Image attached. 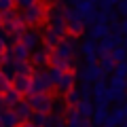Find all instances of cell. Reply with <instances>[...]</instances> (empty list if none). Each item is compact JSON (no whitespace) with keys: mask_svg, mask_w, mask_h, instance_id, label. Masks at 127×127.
<instances>
[{"mask_svg":"<svg viewBox=\"0 0 127 127\" xmlns=\"http://www.w3.org/2000/svg\"><path fill=\"white\" fill-rule=\"evenodd\" d=\"M45 11H47V4H42L40 0H38L36 4L28 6V9H23L21 13H19V17H21V21L26 23L28 28H38L42 21H45Z\"/></svg>","mask_w":127,"mask_h":127,"instance_id":"obj_1","label":"cell"},{"mask_svg":"<svg viewBox=\"0 0 127 127\" xmlns=\"http://www.w3.org/2000/svg\"><path fill=\"white\" fill-rule=\"evenodd\" d=\"M28 106L32 108V112H42V114H51L53 108V97L49 93H32L28 95Z\"/></svg>","mask_w":127,"mask_h":127,"instance_id":"obj_2","label":"cell"},{"mask_svg":"<svg viewBox=\"0 0 127 127\" xmlns=\"http://www.w3.org/2000/svg\"><path fill=\"white\" fill-rule=\"evenodd\" d=\"M0 26H2V30L6 32V36L11 38V42H19V38H21V34L28 30V26L21 21V17H13V19H9V21H0Z\"/></svg>","mask_w":127,"mask_h":127,"instance_id":"obj_3","label":"cell"},{"mask_svg":"<svg viewBox=\"0 0 127 127\" xmlns=\"http://www.w3.org/2000/svg\"><path fill=\"white\" fill-rule=\"evenodd\" d=\"M42 32H45V30H40V28H28V30L21 34L19 42H21V45L32 53L34 49L40 47V42H42Z\"/></svg>","mask_w":127,"mask_h":127,"instance_id":"obj_4","label":"cell"},{"mask_svg":"<svg viewBox=\"0 0 127 127\" xmlns=\"http://www.w3.org/2000/svg\"><path fill=\"white\" fill-rule=\"evenodd\" d=\"M91 97H93V104L95 106H108L110 100H108V83L106 78H100L91 85Z\"/></svg>","mask_w":127,"mask_h":127,"instance_id":"obj_5","label":"cell"},{"mask_svg":"<svg viewBox=\"0 0 127 127\" xmlns=\"http://www.w3.org/2000/svg\"><path fill=\"white\" fill-rule=\"evenodd\" d=\"M49 89H51V85L47 81L45 72L42 70H32V74H30V93L28 95H32V93H49Z\"/></svg>","mask_w":127,"mask_h":127,"instance_id":"obj_6","label":"cell"},{"mask_svg":"<svg viewBox=\"0 0 127 127\" xmlns=\"http://www.w3.org/2000/svg\"><path fill=\"white\" fill-rule=\"evenodd\" d=\"M76 74V81H81V83H89V85H93L95 81H100V78H104V74H102V70H100V66L97 64H89V66H83L78 72H74Z\"/></svg>","mask_w":127,"mask_h":127,"instance_id":"obj_7","label":"cell"},{"mask_svg":"<svg viewBox=\"0 0 127 127\" xmlns=\"http://www.w3.org/2000/svg\"><path fill=\"white\" fill-rule=\"evenodd\" d=\"M49 55H51V51L47 49V47H38V49H34L30 53V59H28V62H30L36 70H40V68H45V66H49Z\"/></svg>","mask_w":127,"mask_h":127,"instance_id":"obj_8","label":"cell"},{"mask_svg":"<svg viewBox=\"0 0 127 127\" xmlns=\"http://www.w3.org/2000/svg\"><path fill=\"white\" fill-rule=\"evenodd\" d=\"M74 85H76V74H74V70H68V72H62V76H59L55 89H57L59 95H66Z\"/></svg>","mask_w":127,"mask_h":127,"instance_id":"obj_9","label":"cell"},{"mask_svg":"<svg viewBox=\"0 0 127 127\" xmlns=\"http://www.w3.org/2000/svg\"><path fill=\"white\" fill-rule=\"evenodd\" d=\"M108 23H91L89 28H87V38H91V40H102L104 36H108Z\"/></svg>","mask_w":127,"mask_h":127,"instance_id":"obj_10","label":"cell"},{"mask_svg":"<svg viewBox=\"0 0 127 127\" xmlns=\"http://www.w3.org/2000/svg\"><path fill=\"white\" fill-rule=\"evenodd\" d=\"M64 121H66V127H83V121L85 119L76 112V106H66Z\"/></svg>","mask_w":127,"mask_h":127,"instance_id":"obj_11","label":"cell"},{"mask_svg":"<svg viewBox=\"0 0 127 127\" xmlns=\"http://www.w3.org/2000/svg\"><path fill=\"white\" fill-rule=\"evenodd\" d=\"M108 119L114 123V125H121L123 121H127V102L125 104H117L112 110H108Z\"/></svg>","mask_w":127,"mask_h":127,"instance_id":"obj_12","label":"cell"},{"mask_svg":"<svg viewBox=\"0 0 127 127\" xmlns=\"http://www.w3.org/2000/svg\"><path fill=\"white\" fill-rule=\"evenodd\" d=\"M11 87H13L15 91H19L21 95H28L30 93V76H26V74L15 76L13 81H11Z\"/></svg>","mask_w":127,"mask_h":127,"instance_id":"obj_13","label":"cell"},{"mask_svg":"<svg viewBox=\"0 0 127 127\" xmlns=\"http://www.w3.org/2000/svg\"><path fill=\"white\" fill-rule=\"evenodd\" d=\"M19 119L15 117V112L11 108H4L0 110V127H19Z\"/></svg>","mask_w":127,"mask_h":127,"instance_id":"obj_14","label":"cell"},{"mask_svg":"<svg viewBox=\"0 0 127 127\" xmlns=\"http://www.w3.org/2000/svg\"><path fill=\"white\" fill-rule=\"evenodd\" d=\"M93 110H95V104H93L91 100H85V97H81V100H78V104H76V112L81 114L83 119H91Z\"/></svg>","mask_w":127,"mask_h":127,"instance_id":"obj_15","label":"cell"},{"mask_svg":"<svg viewBox=\"0 0 127 127\" xmlns=\"http://www.w3.org/2000/svg\"><path fill=\"white\" fill-rule=\"evenodd\" d=\"M11 110L15 112V117H17L21 123H23V121H30V117H32V108L28 106V102H26V100H21L17 106H15V108H11Z\"/></svg>","mask_w":127,"mask_h":127,"instance_id":"obj_16","label":"cell"},{"mask_svg":"<svg viewBox=\"0 0 127 127\" xmlns=\"http://www.w3.org/2000/svg\"><path fill=\"white\" fill-rule=\"evenodd\" d=\"M78 51H81V57H87V55H97V42L91 40V38H83L81 45H78Z\"/></svg>","mask_w":127,"mask_h":127,"instance_id":"obj_17","label":"cell"},{"mask_svg":"<svg viewBox=\"0 0 127 127\" xmlns=\"http://www.w3.org/2000/svg\"><path fill=\"white\" fill-rule=\"evenodd\" d=\"M2 100H4V108H15V106L21 102V93H19V91H15L13 87H11L9 91H4V93H2Z\"/></svg>","mask_w":127,"mask_h":127,"instance_id":"obj_18","label":"cell"},{"mask_svg":"<svg viewBox=\"0 0 127 127\" xmlns=\"http://www.w3.org/2000/svg\"><path fill=\"white\" fill-rule=\"evenodd\" d=\"M74 9H76V13L81 15V17H91V15L95 13V4L91 0H78L76 4H74Z\"/></svg>","mask_w":127,"mask_h":127,"instance_id":"obj_19","label":"cell"},{"mask_svg":"<svg viewBox=\"0 0 127 127\" xmlns=\"http://www.w3.org/2000/svg\"><path fill=\"white\" fill-rule=\"evenodd\" d=\"M11 55H13L15 62H28V59H30V51H28L26 47L21 45V42H15V45H11Z\"/></svg>","mask_w":127,"mask_h":127,"instance_id":"obj_20","label":"cell"},{"mask_svg":"<svg viewBox=\"0 0 127 127\" xmlns=\"http://www.w3.org/2000/svg\"><path fill=\"white\" fill-rule=\"evenodd\" d=\"M106 119H108V106H95L93 114H91V123L95 127H102Z\"/></svg>","mask_w":127,"mask_h":127,"instance_id":"obj_21","label":"cell"},{"mask_svg":"<svg viewBox=\"0 0 127 127\" xmlns=\"http://www.w3.org/2000/svg\"><path fill=\"white\" fill-rule=\"evenodd\" d=\"M59 40H62V38H59L53 30H49V28H47V30L42 32V42H45V47H47L49 51H53L55 47L59 45Z\"/></svg>","mask_w":127,"mask_h":127,"instance_id":"obj_22","label":"cell"},{"mask_svg":"<svg viewBox=\"0 0 127 127\" xmlns=\"http://www.w3.org/2000/svg\"><path fill=\"white\" fill-rule=\"evenodd\" d=\"M49 30H53L59 38L68 34V28H66V21H64V17H55V19H51V21H49Z\"/></svg>","mask_w":127,"mask_h":127,"instance_id":"obj_23","label":"cell"},{"mask_svg":"<svg viewBox=\"0 0 127 127\" xmlns=\"http://www.w3.org/2000/svg\"><path fill=\"white\" fill-rule=\"evenodd\" d=\"M97 66H100L104 78H106V74H112V70H114V62H112L110 55H106V57H97Z\"/></svg>","mask_w":127,"mask_h":127,"instance_id":"obj_24","label":"cell"},{"mask_svg":"<svg viewBox=\"0 0 127 127\" xmlns=\"http://www.w3.org/2000/svg\"><path fill=\"white\" fill-rule=\"evenodd\" d=\"M108 100L117 102V104H125L127 102V91L125 89H108Z\"/></svg>","mask_w":127,"mask_h":127,"instance_id":"obj_25","label":"cell"},{"mask_svg":"<svg viewBox=\"0 0 127 127\" xmlns=\"http://www.w3.org/2000/svg\"><path fill=\"white\" fill-rule=\"evenodd\" d=\"M45 76H47V81H49V85L55 87V85H57V81H59V76H62V70H59V68H53V66H49V68L45 70Z\"/></svg>","mask_w":127,"mask_h":127,"instance_id":"obj_26","label":"cell"},{"mask_svg":"<svg viewBox=\"0 0 127 127\" xmlns=\"http://www.w3.org/2000/svg\"><path fill=\"white\" fill-rule=\"evenodd\" d=\"M110 57H112V62H114V64H121V62H127V51L123 49L121 45H119V47H114V49L110 51Z\"/></svg>","mask_w":127,"mask_h":127,"instance_id":"obj_27","label":"cell"},{"mask_svg":"<svg viewBox=\"0 0 127 127\" xmlns=\"http://www.w3.org/2000/svg\"><path fill=\"white\" fill-rule=\"evenodd\" d=\"M64 100H66V104H68V106H76L78 100H81V93H78V89H76V87H72L68 93L64 95Z\"/></svg>","mask_w":127,"mask_h":127,"instance_id":"obj_28","label":"cell"},{"mask_svg":"<svg viewBox=\"0 0 127 127\" xmlns=\"http://www.w3.org/2000/svg\"><path fill=\"white\" fill-rule=\"evenodd\" d=\"M112 76L117 78H127V62H121V64H114V70H112Z\"/></svg>","mask_w":127,"mask_h":127,"instance_id":"obj_29","label":"cell"},{"mask_svg":"<svg viewBox=\"0 0 127 127\" xmlns=\"http://www.w3.org/2000/svg\"><path fill=\"white\" fill-rule=\"evenodd\" d=\"M47 117H49V114H42V112H32L30 123H32V125H36V127H42V125L47 123Z\"/></svg>","mask_w":127,"mask_h":127,"instance_id":"obj_30","label":"cell"},{"mask_svg":"<svg viewBox=\"0 0 127 127\" xmlns=\"http://www.w3.org/2000/svg\"><path fill=\"white\" fill-rule=\"evenodd\" d=\"M76 89H78V93H81V97H85V100H91V85H89V83H81Z\"/></svg>","mask_w":127,"mask_h":127,"instance_id":"obj_31","label":"cell"},{"mask_svg":"<svg viewBox=\"0 0 127 127\" xmlns=\"http://www.w3.org/2000/svg\"><path fill=\"white\" fill-rule=\"evenodd\" d=\"M114 11H117V15H119V17L127 19V0H119V4L114 6Z\"/></svg>","mask_w":127,"mask_h":127,"instance_id":"obj_32","label":"cell"},{"mask_svg":"<svg viewBox=\"0 0 127 127\" xmlns=\"http://www.w3.org/2000/svg\"><path fill=\"white\" fill-rule=\"evenodd\" d=\"M9 89H11V78H6V74L0 70V93H4Z\"/></svg>","mask_w":127,"mask_h":127,"instance_id":"obj_33","label":"cell"},{"mask_svg":"<svg viewBox=\"0 0 127 127\" xmlns=\"http://www.w3.org/2000/svg\"><path fill=\"white\" fill-rule=\"evenodd\" d=\"M93 21L95 23H108V15H106V11L104 9L95 11V13H93Z\"/></svg>","mask_w":127,"mask_h":127,"instance_id":"obj_34","label":"cell"},{"mask_svg":"<svg viewBox=\"0 0 127 127\" xmlns=\"http://www.w3.org/2000/svg\"><path fill=\"white\" fill-rule=\"evenodd\" d=\"M108 89H125V81L112 76V78H110V83H108Z\"/></svg>","mask_w":127,"mask_h":127,"instance_id":"obj_35","label":"cell"},{"mask_svg":"<svg viewBox=\"0 0 127 127\" xmlns=\"http://www.w3.org/2000/svg\"><path fill=\"white\" fill-rule=\"evenodd\" d=\"M108 32L112 34V36H123V32H121V21H117V23H108Z\"/></svg>","mask_w":127,"mask_h":127,"instance_id":"obj_36","label":"cell"},{"mask_svg":"<svg viewBox=\"0 0 127 127\" xmlns=\"http://www.w3.org/2000/svg\"><path fill=\"white\" fill-rule=\"evenodd\" d=\"M11 9H15V2H13V0H0V15L6 13V11H11Z\"/></svg>","mask_w":127,"mask_h":127,"instance_id":"obj_37","label":"cell"},{"mask_svg":"<svg viewBox=\"0 0 127 127\" xmlns=\"http://www.w3.org/2000/svg\"><path fill=\"white\" fill-rule=\"evenodd\" d=\"M117 4H119V0H100V9H104V11L114 9Z\"/></svg>","mask_w":127,"mask_h":127,"instance_id":"obj_38","label":"cell"},{"mask_svg":"<svg viewBox=\"0 0 127 127\" xmlns=\"http://www.w3.org/2000/svg\"><path fill=\"white\" fill-rule=\"evenodd\" d=\"M38 0H15V6H19V9H28V6H32V4H36Z\"/></svg>","mask_w":127,"mask_h":127,"instance_id":"obj_39","label":"cell"},{"mask_svg":"<svg viewBox=\"0 0 127 127\" xmlns=\"http://www.w3.org/2000/svg\"><path fill=\"white\" fill-rule=\"evenodd\" d=\"M106 15H108V23H117L119 21V15H117V11H114V9L106 11Z\"/></svg>","mask_w":127,"mask_h":127,"instance_id":"obj_40","label":"cell"},{"mask_svg":"<svg viewBox=\"0 0 127 127\" xmlns=\"http://www.w3.org/2000/svg\"><path fill=\"white\" fill-rule=\"evenodd\" d=\"M121 32H123V36H127V19L121 21Z\"/></svg>","mask_w":127,"mask_h":127,"instance_id":"obj_41","label":"cell"},{"mask_svg":"<svg viewBox=\"0 0 127 127\" xmlns=\"http://www.w3.org/2000/svg\"><path fill=\"white\" fill-rule=\"evenodd\" d=\"M19 127H36V125H32L30 121H23V123H19Z\"/></svg>","mask_w":127,"mask_h":127,"instance_id":"obj_42","label":"cell"},{"mask_svg":"<svg viewBox=\"0 0 127 127\" xmlns=\"http://www.w3.org/2000/svg\"><path fill=\"white\" fill-rule=\"evenodd\" d=\"M121 47L127 51V36H123V38H121Z\"/></svg>","mask_w":127,"mask_h":127,"instance_id":"obj_43","label":"cell"},{"mask_svg":"<svg viewBox=\"0 0 127 127\" xmlns=\"http://www.w3.org/2000/svg\"><path fill=\"white\" fill-rule=\"evenodd\" d=\"M42 4H53V2H57V0H40Z\"/></svg>","mask_w":127,"mask_h":127,"instance_id":"obj_44","label":"cell"},{"mask_svg":"<svg viewBox=\"0 0 127 127\" xmlns=\"http://www.w3.org/2000/svg\"><path fill=\"white\" fill-rule=\"evenodd\" d=\"M0 110H4V100H2V93H0Z\"/></svg>","mask_w":127,"mask_h":127,"instance_id":"obj_45","label":"cell"},{"mask_svg":"<svg viewBox=\"0 0 127 127\" xmlns=\"http://www.w3.org/2000/svg\"><path fill=\"white\" fill-rule=\"evenodd\" d=\"M119 127H127V121H123V123H121V125H119Z\"/></svg>","mask_w":127,"mask_h":127,"instance_id":"obj_46","label":"cell"},{"mask_svg":"<svg viewBox=\"0 0 127 127\" xmlns=\"http://www.w3.org/2000/svg\"><path fill=\"white\" fill-rule=\"evenodd\" d=\"M91 2H93V4H100V0H91Z\"/></svg>","mask_w":127,"mask_h":127,"instance_id":"obj_47","label":"cell"},{"mask_svg":"<svg viewBox=\"0 0 127 127\" xmlns=\"http://www.w3.org/2000/svg\"><path fill=\"white\" fill-rule=\"evenodd\" d=\"M125 91H127V78H125Z\"/></svg>","mask_w":127,"mask_h":127,"instance_id":"obj_48","label":"cell"},{"mask_svg":"<svg viewBox=\"0 0 127 127\" xmlns=\"http://www.w3.org/2000/svg\"><path fill=\"white\" fill-rule=\"evenodd\" d=\"M13 2H15V0H13Z\"/></svg>","mask_w":127,"mask_h":127,"instance_id":"obj_49","label":"cell"},{"mask_svg":"<svg viewBox=\"0 0 127 127\" xmlns=\"http://www.w3.org/2000/svg\"><path fill=\"white\" fill-rule=\"evenodd\" d=\"M93 127H95V125H93Z\"/></svg>","mask_w":127,"mask_h":127,"instance_id":"obj_50","label":"cell"}]
</instances>
